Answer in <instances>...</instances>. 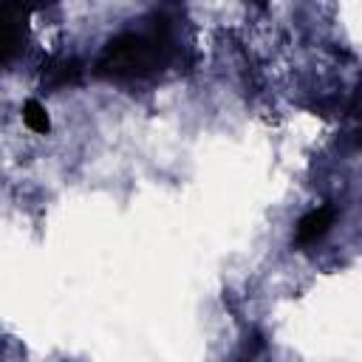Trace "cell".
<instances>
[{
  "instance_id": "3",
  "label": "cell",
  "mask_w": 362,
  "mask_h": 362,
  "mask_svg": "<svg viewBox=\"0 0 362 362\" xmlns=\"http://www.w3.org/2000/svg\"><path fill=\"white\" fill-rule=\"evenodd\" d=\"M79 76H82V68H79L76 59H62V62H57L54 68H48V82H51L54 88L74 85V82H79Z\"/></svg>"
},
{
  "instance_id": "2",
  "label": "cell",
  "mask_w": 362,
  "mask_h": 362,
  "mask_svg": "<svg viewBox=\"0 0 362 362\" xmlns=\"http://www.w3.org/2000/svg\"><path fill=\"white\" fill-rule=\"evenodd\" d=\"M331 223H334V206L331 204H322V206L311 209L297 223V243H314V240H320L328 232Z\"/></svg>"
},
{
  "instance_id": "5",
  "label": "cell",
  "mask_w": 362,
  "mask_h": 362,
  "mask_svg": "<svg viewBox=\"0 0 362 362\" xmlns=\"http://www.w3.org/2000/svg\"><path fill=\"white\" fill-rule=\"evenodd\" d=\"M54 0H6L3 6H8V8H14V11H20V14H31V11H40V8H45V6H51Z\"/></svg>"
},
{
  "instance_id": "1",
  "label": "cell",
  "mask_w": 362,
  "mask_h": 362,
  "mask_svg": "<svg viewBox=\"0 0 362 362\" xmlns=\"http://www.w3.org/2000/svg\"><path fill=\"white\" fill-rule=\"evenodd\" d=\"M167 48L164 34L153 31V34H122L116 37L99 57L96 71L107 74V76H133V74H144L150 68H156L161 62V54Z\"/></svg>"
},
{
  "instance_id": "4",
  "label": "cell",
  "mask_w": 362,
  "mask_h": 362,
  "mask_svg": "<svg viewBox=\"0 0 362 362\" xmlns=\"http://www.w3.org/2000/svg\"><path fill=\"white\" fill-rule=\"evenodd\" d=\"M23 122H25V127L34 130V133H48V130H51L48 110H45L37 99H28V102L23 105Z\"/></svg>"
}]
</instances>
